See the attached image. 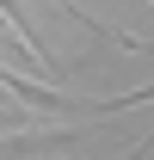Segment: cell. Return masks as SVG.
I'll return each mask as SVG.
<instances>
[{
	"label": "cell",
	"mask_w": 154,
	"mask_h": 160,
	"mask_svg": "<svg viewBox=\"0 0 154 160\" xmlns=\"http://www.w3.org/2000/svg\"><path fill=\"white\" fill-rule=\"evenodd\" d=\"M154 99V86H136V92H123V99H105V105H93L99 117H111V111H130V105H148Z\"/></svg>",
	"instance_id": "2"
},
{
	"label": "cell",
	"mask_w": 154,
	"mask_h": 160,
	"mask_svg": "<svg viewBox=\"0 0 154 160\" xmlns=\"http://www.w3.org/2000/svg\"><path fill=\"white\" fill-rule=\"evenodd\" d=\"M0 19L13 25V31H19V43H25V62H31V68H43V43H37V31H31V25H25V12H19V0H0Z\"/></svg>",
	"instance_id": "1"
}]
</instances>
